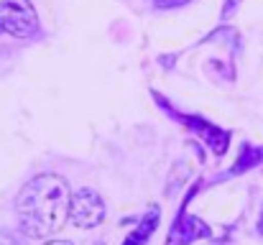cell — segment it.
<instances>
[{
    "label": "cell",
    "instance_id": "cell-1",
    "mask_svg": "<svg viewBox=\"0 0 263 245\" xmlns=\"http://www.w3.org/2000/svg\"><path fill=\"white\" fill-rule=\"evenodd\" d=\"M15 215L28 238H51L69 217V186L57 174L33 176L15 197Z\"/></svg>",
    "mask_w": 263,
    "mask_h": 245
},
{
    "label": "cell",
    "instance_id": "cell-2",
    "mask_svg": "<svg viewBox=\"0 0 263 245\" xmlns=\"http://www.w3.org/2000/svg\"><path fill=\"white\" fill-rule=\"evenodd\" d=\"M39 28V15L31 0H0V31L10 36H31Z\"/></svg>",
    "mask_w": 263,
    "mask_h": 245
},
{
    "label": "cell",
    "instance_id": "cell-3",
    "mask_svg": "<svg viewBox=\"0 0 263 245\" xmlns=\"http://www.w3.org/2000/svg\"><path fill=\"white\" fill-rule=\"evenodd\" d=\"M69 220L74 228H97L105 220V202L95 189H80L69 197Z\"/></svg>",
    "mask_w": 263,
    "mask_h": 245
},
{
    "label": "cell",
    "instance_id": "cell-4",
    "mask_svg": "<svg viewBox=\"0 0 263 245\" xmlns=\"http://www.w3.org/2000/svg\"><path fill=\"white\" fill-rule=\"evenodd\" d=\"M176 118H179L186 128H192V130L212 148L215 156H225L228 143H230V133H228V130H220L217 125L207 123L204 118H194V115H176Z\"/></svg>",
    "mask_w": 263,
    "mask_h": 245
},
{
    "label": "cell",
    "instance_id": "cell-5",
    "mask_svg": "<svg viewBox=\"0 0 263 245\" xmlns=\"http://www.w3.org/2000/svg\"><path fill=\"white\" fill-rule=\"evenodd\" d=\"M199 238H210V228L192 215H179L169 233V245H189Z\"/></svg>",
    "mask_w": 263,
    "mask_h": 245
},
{
    "label": "cell",
    "instance_id": "cell-6",
    "mask_svg": "<svg viewBox=\"0 0 263 245\" xmlns=\"http://www.w3.org/2000/svg\"><path fill=\"white\" fill-rule=\"evenodd\" d=\"M159 220H161V210H156V207H151L148 212H146V217L138 222V228L125 238V243L123 245H146V240L154 235V230L159 228Z\"/></svg>",
    "mask_w": 263,
    "mask_h": 245
},
{
    "label": "cell",
    "instance_id": "cell-7",
    "mask_svg": "<svg viewBox=\"0 0 263 245\" xmlns=\"http://www.w3.org/2000/svg\"><path fill=\"white\" fill-rule=\"evenodd\" d=\"M263 163V148L261 146H253V143H243L240 146V156H238V163L230 168V174H246L248 168Z\"/></svg>",
    "mask_w": 263,
    "mask_h": 245
},
{
    "label": "cell",
    "instance_id": "cell-8",
    "mask_svg": "<svg viewBox=\"0 0 263 245\" xmlns=\"http://www.w3.org/2000/svg\"><path fill=\"white\" fill-rule=\"evenodd\" d=\"M189 174H192V166L186 161L174 163V168H172V174H169V184H166V194H169V197H174L176 189L184 186V181L189 179Z\"/></svg>",
    "mask_w": 263,
    "mask_h": 245
},
{
    "label": "cell",
    "instance_id": "cell-9",
    "mask_svg": "<svg viewBox=\"0 0 263 245\" xmlns=\"http://www.w3.org/2000/svg\"><path fill=\"white\" fill-rule=\"evenodd\" d=\"M243 0H225V5H222V10H220V21H228V18H233V13L238 10V5H240Z\"/></svg>",
    "mask_w": 263,
    "mask_h": 245
},
{
    "label": "cell",
    "instance_id": "cell-10",
    "mask_svg": "<svg viewBox=\"0 0 263 245\" xmlns=\"http://www.w3.org/2000/svg\"><path fill=\"white\" fill-rule=\"evenodd\" d=\"M184 3H189V0H154L156 8H176V5H184Z\"/></svg>",
    "mask_w": 263,
    "mask_h": 245
},
{
    "label": "cell",
    "instance_id": "cell-11",
    "mask_svg": "<svg viewBox=\"0 0 263 245\" xmlns=\"http://www.w3.org/2000/svg\"><path fill=\"white\" fill-rule=\"evenodd\" d=\"M44 245H72L69 240H51V243H44Z\"/></svg>",
    "mask_w": 263,
    "mask_h": 245
},
{
    "label": "cell",
    "instance_id": "cell-12",
    "mask_svg": "<svg viewBox=\"0 0 263 245\" xmlns=\"http://www.w3.org/2000/svg\"><path fill=\"white\" fill-rule=\"evenodd\" d=\"M258 233L263 235V212H261V220H258Z\"/></svg>",
    "mask_w": 263,
    "mask_h": 245
}]
</instances>
